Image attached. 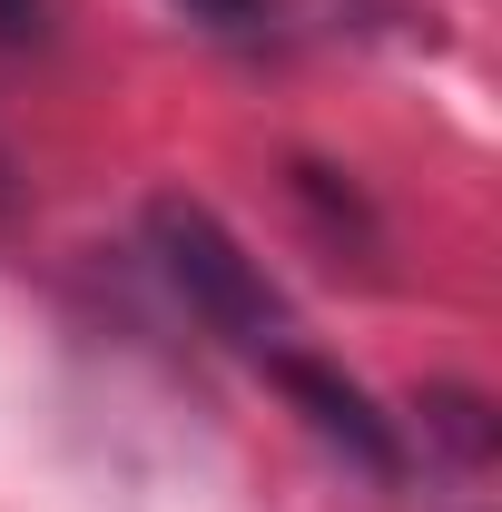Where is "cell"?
I'll use <instances>...</instances> for the list:
<instances>
[{
    "label": "cell",
    "mask_w": 502,
    "mask_h": 512,
    "mask_svg": "<svg viewBox=\"0 0 502 512\" xmlns=\"http://www.w3.org/2000/svg\"><path fill=\"white\" fill-rule=\"evenodd\" d=\"M138 237H148V266L168 276V296L188 306L217 345H237V355H286L296 345V306L276 296V276L247 256V237L188 188H158L138 207Z\"/></svg>",
    "instance_id": "6da1fadb"
},
{
    "label": "cell",
    "mask_w": 502,
    "mask_h": 512,
    "mask_svg": "<svg viewBox=\"0 0 502 512\" xmlns=\"http://www.w3.org/2000/svg\"><path fill=\"white\" fill-rule=\"evenodd\" d=\"M266 375L286 384V404L306 414L325 444L345 453L355 473H375V483H404V424L394 414H375V394L355 375H335V365H315L306 345H286V355H266Z\"/></svg>",
    "instance_id": "7a4b0ae2"
},
{
    "label": "cell",
    "mask_w": 502,
    "mask_h": 512,
    "mask_svg": "<svg viewBox=\"0 0 502 512\" xmlns=\"http://www.w3.org/2000/svg\"><path fill=\"white\" fill-rule=\"evenodd\" d=\"M424 424H434L463 463H483V453H493V404H483V394H453V384H443V394H424Z\"/></svg>",
    "instance_id": "3957f363"
},
{
    "label": "cell",
    "mask_w": 502,
    "mask_h": 512,
    "mask_svg": "<svg viewBox=\"0 0 502 512\" xmlns=\"http://www.w3.org/2000/svg\"><path fill=\"white\" fill-rule=\"evenodd\" d=\"M197 30H217V40H256L266 20H276V0H178Z\"/></svg>",
    "instance_id": "277c9868"
},
{
    "label": "cell",
    "mask_w": 502,
    "mask_h": 512,
    "mask_svg": "<svg viewBox=\"0 0 502 512\" xmlns=\"http://www.w3.org/2000/svg\"><path fill=\"white\" fill-rule=\"evenodd\" d=\"M60 30V10L50 0H0V50H40Z\"/></svg>",
    "instance_id": "5b68a950"
},
{
    "label": "cell",
    "mask_w": 502,
    "mask_h": 512,
    "mask_svg": "<svg viewBox=\"0 0 502 512\" xmlns=\"http://www.w3.org/2000/svg\"><path fill=\"white\" fill-rule=\"evenodd\" d=\"M10 197H20V168H10V148H0V207H10Z\"/></svg>",
    "instance_id": "8992f818"
}]
</instances>
